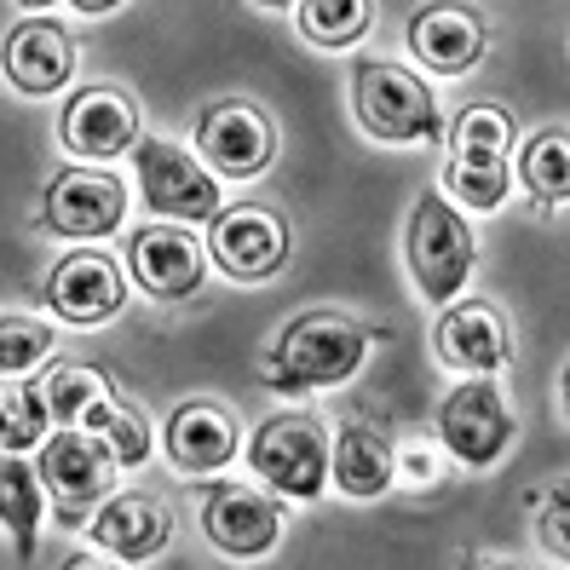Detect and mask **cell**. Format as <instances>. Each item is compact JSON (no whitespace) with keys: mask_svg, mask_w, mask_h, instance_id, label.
Listing matches in <instances>:
<instances>
[{"mask_svg":"<svg viewBox=\"0 0 570 570\" xmlns=\"http://www.w3.org/2000/svg\"><path fill=\"white\" fill-rule=\"evenodd\" d=\"M41 432H47V397L41 386H0V450H29V444H41Z\"/></svg>","mask_w":570,"mask_h":570,"instance_id":"cb8c5ba5","label":"cell"},{"mask_svg":"<svg viewBox=\"0 0 570 570\" xmlns=\"http://www.w3.org/2000/svg\"><path fill=\"white\" fill-rule=\"evenodd\" d=\"M254 473L283 495H317L328 473V439L312 415H272L254 432Z\"/></svg>","mask_w":570,"mask_h":570,"instance_id":"5b68a950","label":"cell"},{"mask_svg":"<svg viewBox=\"0 0 570 570\" xmlns=\"http://www.w3.org/2000/svg\"><path fill=\"white\" fill-rule=\"evenodd\" d=\"M410 47L439 76H461V70H473L479 52H484V23L466 7H444L439 0V7H421L410 18Z\"/></svg>","mask_w":570,"mask_h":570,"instance_id":"9a60e30c","label":"cell"},{"mask_svg":"<svg viewBox=\"0 0 570 570\" xmlns=\"http://www.w3.org/2000/svg\"><path fill=\"white\" fill-rule=\"evenodd\" d=\"M368 18H375V0H299V29L317 47H352Z\"/></svg>","mask_w":570,"mask_h":570,"instance_id":"603a6c76","label":"cell"},{"mask_svg":"<svg viewBox=\"0 0 570 570\" xmlns=\"http://www.w3.org/2000/svg\"><path fill=\"white\" fill-rule=\"evenodd\" d=\"M139 139V116L121 92L110 87H87L70 110H63V145L76 156H92V161H110L121 150H132Z\"/></svg>","mask_w":570,"mask_h":570,"instance_id":"5bb4252c","label":"cell"},{"mask_svg":"<svg viewBox=\"0 0 570 570\" xmlns=\"http://www.w3.org/2000/svg\"><path fill=\"white\" fill-rule=\"evenodd\" d=\"M41 397H47L52 421H87L92 404H105V381H98L92 368H52Z\"/></svg>","mask_w":570,"mask_h":570,"instance_id":"4316f807","label":"cell"},{"mask_svg":"<svg viewBox=\"0 0 570 570\" xmlns=\"http://www.w3.org/2000/svg\"><path fill=\"white\" fill-rule=\"evenodd\" d=\"M167 455L179 461V473H214L237 455V421L208 404H185L167 421Z\"/></svg>","mask_w":570,"mask_h":570,"instance_id":"ac0fdd59","label":"cell"},{"mask_svg":"<svg viewBox=\"0 0 570 570\" xmlns=\"http://www.w3.org/2000/svg\"><path fill=\"white\" fill-rule=\"evenodd\" d=\"M214 259L230 277H272L288 259V225L265 208H230L214 225Z\"/></svg>","mask_w":570,"mask_h":570,"instance_id":"8fae6325","label":"cell"},{"mask_svg":"<svg viewBox=\"0 0 570 570\" xmlns=\"http://www.w3.org/2000/svg\"><path fill=\"white\" fill-rule=\"evenodd\" d=\"M524 185L542 196V203H564L570 196V145H564V132L548 127V132H535L530 150H524Z\"/></svg>","mask_w":570,"mask_h":570,"instance_id":"d4e9b609","label":"cell"},{"mask_svg":"<svg viewBox=\"0 0 570 570\" xmlns=\"http://www.w3.org/2000/svg\"><path fill=\"white\" fill-rule=\"evenodd\" d=\"M404 466H410V479H432V455H421V450L404 455Z\"/></svg>","mask_w":570,"mask_h":570,"instance_id":"f546056e","label":"cell"},{"mask_svg":"<svg viewBox=\"0 0 570 570\" xmlns=\"http://www.w3.org/2000/svg\"><path fill=\"white\" fill-rule=\"evenodd\" d=\"M0 524L12 530V553L36 559V524H41V484L29 473V461H12L0 450Z\"/></svg>","mask_w":570,"mask_h":570,"instance_id":"7402d4cb","label":"cell"},{"mask_svg":"<svg viewBox=\"0 0 570 570\" xmlns=\"http://www.w3.org/2000/svg\"><path fill=\"white\" fill-rule=\"evenodd\" d=\"M139 185L145 203L167 219H214L219 214V185L208 167H196L185 145L174 139H139Z\"/></svg>","mask_w":570,"mask_h":570,"instance_id":"8992f818","label":"cell"},{"mask_svg":"<svg viewBox=\"0 0 570 570\" xmlns=\"http://www.w3.org/2000/svg\"><path fill=\"white\" fill-rule=\"evenodd\" d=\"M110 450L105 439H81V432H58V439H47V455H41V473H47V490L58 501V519L63 524H81L87 508L98 495H105L110 484Z\"/></svg>","mask_w":570,"mask_h":570,"instance_id":"ba28073f","label":"cell"},{"mask_svg":"<svg viewBox=\"0 0 570 570\" xmlns=\"http://www.w3.org/2000/svg\"><path fill=\"white\" fill-rule=\"evenodd\" d=\"M132 272H139L150 294L179 299V294H196V283H203V248L190 243V230L156 225L132 237Z\"/></svg>","mask_w":570,"mask_h":570,"instance_id":"2e32d148","label":"cell"},{"mask_svg":"<svg viewBox=\"0 0 570 570\" xmlns=\"http://www.w3.org/2000/svg\"><path fill=\"white\" fill-rule=\"evenodd\" d=\"M70 7H76V12H87V18H98V12H116L121 0H70Z\"/></svg>","mask_w":570,"mask_h":570,"instance_id":"f1b7e54d","label":"cell"},{"mask_svg":"<svg viewBox=\"0 0 570 570\" xmlns=\"http://www.w3.org/2000/svg\"><path fill=\"white\" fill-rule=\"evenodd\" d=\"M328 466H334V484L346 495H381L392 484V450L368 426H346L341 444L328 450Z\"/></svg>","mask_w":570,"mask_h":570,"instance_id":"44dd1931","label":"cell"},{"mask_svg":"<svg viewBox=\"0 0 570 570\" xmlns=\"http://www.w3.org/2000/svg\"><path fill=\"white\" fill-rule=\"evenodd\" d=\"M410 272L426 299H455L466 272H473V230L444 203V196H421L410 214Z\"/></svg>","mask_w":570,"mask_h":570,"instance_id":"3957f363","label":"cell"},{"mask_svg":"<svg viewBox=\"0 0 570 570\" xmlns=\"http://www.w3.org/2000/svg\"><path fill=\"white\" fill-rule=\"evenodd\" d=\"M87 426L98 432V439H105V450H110V461H116V466H132V461H145V450H150V426H145V415H132V410H116L110 397H105V404H92Z\"/></svg>","mask_w":570,"mask_h":570,"instance_id":"484cf974","label":"cell"},{"mask_svg":"<svg viewBox=\"0 0 570 570\" xmlns=\"http://www.w3.org/2000/svg\"><path fill=\"white\" fill-rule=\"evenodd\" d=\"M52 352V328L36 317H0V375H23Z\"/></svg>","mask_w":570,"mask_h":570,"instance_id":"83f0119b","label":"cell"},{"mask_svg":"<svg viewBox=\"0 0 570 570\" xmlns=\"http://www.w3.org/2000/svg\"><path fill=\"white\" fill-rule=\"evenodd\" d=\"M76 70V47L58 23L36 18V23H18L12 41H7V76L18 92H52L63 87Z\"/></svg>","mask_w":570,"mask_h":570,"instance_id":"e0dca14e","label":"cell"},{"mask_svg":"<svg viewBox=\"0 0 570 570\" xmlns=\"http://www.w3.org/2000/svg\"><path fill=\"white\" fill-rule=\"evenodd\" d=\"M127 214V190L110 174H92V167H70L58 174L47 190V225L63 237H105Z\"/></svg>","mask_w":570,"mask_h":570,"instance_id":"9c48e42d","label":"cell"},{"mask_svg":"<svg viewBox=\"0 0 570 570\" xmlns=\"http://www.w3.org/2000/svg\"><path fill=\"white\" fill-rule=\"evenodd\" d=\"M23 7H52V0H23Z\"/></svg>","mask_w":570,"mask_h":570,"instance_id":"4dcf8cb0","label":"cell"},{"mask_svg":"<svg viewBox=\"0 0 570 570\" xmlns=\"http://www.w3.org/2000/svg\"><path fill=\"white\" fill-rule=\"evenodd\" d=\"M265 7H288V0H265Z\"/></svg>","mask_w":570,"mask_h":570,"instance_id":"1f68e13d","label":"cell"},{"mask_svg":"<svg viewBox=\"0 0 570 570\" xmlns=\"http://www.w3.org/2000/svg\"><path fill=\"white\" fill-rule=\"evenodd\" d=\"M368 352V334L341 312H306L283 328L272 352V386L306 392V386H341Z\"/></svg>","mask_w":570,"mask_h":570,"instance_id":"6da1fadb","label":"cell"},{"mask_svg":"<svg viewBox=\"0 0 570 570\" xmlns=\"http://www.w3.org/2000/svg\"><path fill=\"white\" fill-rule=\"evenodd\" d=\"M508 145H513V121L473 105L455 121V161H450V185L466 208H495L508 196Z\"/></svg>","mask_w":570,"mask_h":570,"instance_id":"277c9868","label":"cell"},{"mask_svg":"<svg viewBox=\"0 0 570 570\" xmlns=\"http://www.w3.org/2000/svg\"><path fill=\"white\" fill-rule=\"evenodd\" d=\"M439 432H444L450 455H461L466 466H490L513 439V415H508V404H501V392L490 381H466L444 397Z\"/></svg>","mask_w":570,"mask_h":570,"instance_id":"52a82bcc","label":"cell"},{"mask_svg":"<svg viewBox=\"0 0 570 570\" xmlns=\"http://www.w3.org/2000/svg\"><path fill=\"white\" fill-rule=\"evenodd\" d=\"M92 542L116 559H156L167 542V513L145 495H116L105 513L92 519Z\"/></svg>","mask_w":570,"mask_h":570,"instance_id":"d6986e66","label":"cell"},{"mask_svg":"<svg viewBox=\"0 0 570 570\" xmlns=\"http://www.w3.org/2000/svg\"><path fill=\"white\" fill-rule=\"evenodd\" d=\"M47 299H52L58 317L98 323V317L121 312L127 283H121V272H116V259H105V254H70V259H58V272H52V283H47Z\"/></svg>","mask_w":570,"mask_h":570,"instance_id":"4fadbf2b","label":"cell"},{"mask_svg":"<svg viewBox=\"0 0 570 570\" xmlns=\"http://www.w3.org/2000/svg\"><path fill=\"white\" fill-rule=\"evenodd\" d=\"M439 352L461 368H501L513 357V341H508V323L490 306H455L439 323Z\"/></svg>","mask_w":570,"mask_h":570,"instance_id":"ffe728a7","label":"cell"},{"mask_svg":"<svg viewBox=\"0 0 570 570\" xmlns=\"http://www.w3.org/2000/svg\"><path fill=\"white\" fill-rule=\"evenodd\" d=\"M203 524H208V542L230 559H254L277 542V530H283V513H277V501H265L243 484H225L208 495V508H203Z\"/></svg>","mask_w":570,"mask_h":570,"instance_id":"7c38bea8","label":"cell"},{"mask_svg":"<svg viewBox=\"0 0 570 570\" xmlns=\"http://www.w3.org/2000/svg\"><path fill=\"white\" fill-rule=\"evenodd\" d=\"M196 145H203V156L230 179L259 174V167L272 161V150H277L272 121H265L254 105H214V110H203V121H196Z\"/></svg>","mask_w":570,"mask_h":570,"instance_id":"30bf717a","label":"cell"},{"mask_svg":"<svg viewBox=\"0 0 570 570\" xmlns=\"http://www.w3.org/2000/svg\"><path fill=\"white\" fill-rule=\"evenodd\" d=\"M352 98H357V121L375 132L386 145H421L439 132V105H432V92L410 76L397 70V63H363L352 76Z\"/></svg>","mask_w":570,"mask_h":570,"instance_id":"7a4b0ae2","label":"cell"}]
</instances>
